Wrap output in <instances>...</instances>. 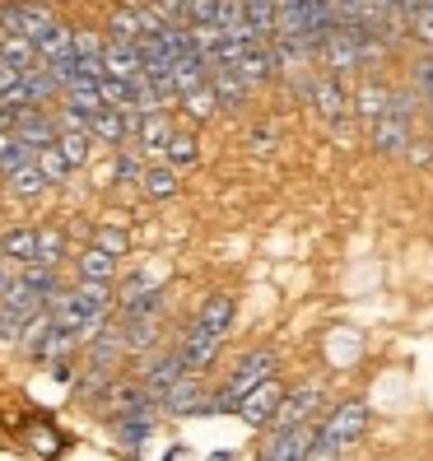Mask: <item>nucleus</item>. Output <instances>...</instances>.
<instances>
[{"instance_id": "obj_1", "label": "nucleus", "mask_w": 433, "mask_h": 461, "mask_svg": "<svg viewBox=\"0 0 433 461\" xmlns=\"http://www.w3.org/2000/svg\"><path fill=\"white\" fill-rule=\"evenodd\" d=\"M266 377H275V349H252V355H242L238 368L224 377V387L205 401V411H238V401L257 392Z\"/></svg>"}, {"instance_id": "obj_2", "label": "nucleus", "mask_w": 433, "mask_h": 461, "mask_svg": "<svg viewBox=\"0 0 433 461\" xmlns=\"http://www.w3.org/2000/svg\"><path fill=\"white\" fill-rule=\"evenodd\" d=\"M308 103L317 107V117L331 126V135H349V117H355V94L345 89V79H340V75L321 70V75L312 79Z\"/></svg>"}, {"instance_id": "obj_3", "label": "nucleus", "mask_w": 433, "mask_h": 461, "mask_svg": "<svg viewBox=\"0 0 433 461\" xmlns=\"http://www.w3.org/2000/svg\"><path fill=\"white\" fill-rule=\"evenodd\" d=\"M364 429H368V405H364V401H340L336 411L317 424V443L345 452L349 443H359Z\"/></svg>"}, {"instance_id": "obj_4", "label": "nucleus", "mask_w": 433, "mask_h": 461, "mask_svg": "<svg viewBox=\"0 0 433 461\" xmlns=\"http://www.w3.org/2000/svg\"><path fill=\"white\" fill-rule=\"evenodd\" d=\"M57 14L51 5H38V0H10V5H0V33H19V38H42Z\"/></svg>"}, {"instance_id": "obj_5", "label": "nucleus", "mask_w": 433, "mask_h": 461, "mask_svg": "<svg viewBox=\"0 0 433 461\" xmlns=\"http://www.w3.org/2000/svg\"><path fill=\"white\" fill-rule=\"evenodd\" d=\"M317 61H321V70H331V75H355V70H364V57H359V38H355V29L349 23H340V29L317 47Z\"/></svg>"}, {"instance_id": "obj_6", "label": "nucleus", "mask_w": 433, "mask_h": 461, "mask_svg": "<svg viewBox=\"0 0 433 461\" xmlns=\"http://www.w3.org/2000/svg\"><path fill=\"white\" fill-rule=\"evenodd\" d=\"M14 135L23 145H29L33 154L47 149V145H57L61 140V122L47 113V107H19V122H14Z\"/></svg>"}, {"instance_id": "obj_7", "label": "nucleus", "mask_w": 433, "mask_h": 461, "mask_svg": "<svg viewBox=\"0 0 433 461\" xmlns=\"http://www.w3.org/2000/svg\"><path fill=\"white\" fill-rule=\"evenodd\" d=\"M317 405H321V387H317V383H308V387H299V392H284V401H280L275 420H270V429H275V433L299 429V424L317 420Z\"/></svg>"}, {"instance_id": "obj_8", "label": "nucleus", "mask_w": 433, "mask_h": 461, "mask_svg": "<svg viewBox=\"0 0 433 461\" xmlns=\"http://www.w3.org/2000/svg\"><path fill=\"white\" fill-rule=\"evenodd\" d=\"M182 364H186V373H205L214 359H220V349H224V336H214V331H205V327H186L182 331Z\"/></svg>"}, {"instance_id": "obj_9", "label": "nucleus", "mask_w": 433, "mask_h": 461, "mask_svg": "<svg viewBox=\"0 0 433 461\" xmlns=\"http://www.w3.org/2000/svg\"><path fill=\"white\" fill-rule=\"evenodd\" d=\"M383 117H392V85H383L377 75H364L355 89V122L377 126Z\"/></svg>"}, {"instance_id": "obj_10", "label": "nucleus", "mask_w": 433, "mask_h": 461, "mask_svg": "<svg viewBox=\"0 0 433 461\" xmlns=\"http://www.w3.org/2000/svg\"><path fill=\"white\" fill-rule=\"evenodd\" d=\"M280 401H284V387L275 383V377H266V383H261L257 392H248V396L238 401V415H242V424H252V429H266L270 420H275Z\"/></svg>"}, {"instance_id": "obj_11", "label": "nucleus", "mask_w": 433, "mask_h": 461, "mask_svg": "<svg viewBox=\"0 0 433 461\" xmlns=\"http://www.w3.org/2000/svg\"><path fill=\"white\" fill-rule=\"evenodd\" d=\"M312 443H317V420H308V424H299V429H284V433H275V438L266 443L261 461H303Z\"/></svg>"}, {"instance_id": "obj_12", "label": "nucleus", "mask_w": 433, "mask_h": 461, "mask_svg": "<svg viewBox=\"0 0 433 461\" xmlns=\"http://www.w3.org/2000/svg\"><path fill=\"white\" fill-rule=\"evenodd\" d=\"M368 145H373V154L396 158V154H405V149L415 145V126L401 122V117H383L377 126H368Z\"/></svg>"}, {"instance_id": "obj_13", "label": "nucleus", "mask_w": 433, "mask_h": 461, "mask_svg": "<svg viewBox=\"0 0 433 461\" xmlns=\"http://www.w3.org/2000/svg\"><path fill=\"white\" fill-rule=\"evenodd\" d=\"M89 135L107 149H126L131 145V122H126V107H98L89 117Z\"/></svg>"}, {"instance_id": "obj_14", "label": "nucleus", "mask_w": 433, "mask_h": 461, "mask_svg": "<svg viewBox=\"0 0 433 461\" xmlns=\"http://www.w3.org/2000/svg\"><path fill=\"white\" fill-rule=\"evenodd\" d=\"M158 401H164V411H168V415H192V411H205V401H210V396L201 392V373H182Z\"/></svg>"}, {"instance_id": "obj_15", "label": "nucleus", "mask_w": 433, "mask_h": 461, "mask_svg": "<svg viewBox=\"0 0 433 461\" xmlns=\"http://www.w3.org/2000/svg\"><path fill=\"white\" fill-rule=\"evenodd\" d=\"M107 75L117 79H140L145 75V51L140 42H122V38H107Z\"/></svg>"}, {"instance_id": "obj_16", "label": "nucleus", "mask_w": 433, "mask_h": 461, "mask_svg": "<svg viewBox=\"0 0 433 461\" xmlns=\"http://www.w3.org/2000/svg\"><path fill=\"white\" fill-rule=\"evenodd\" d=\"M196 327H205V331H214V336H229V327H233V294L229 289H214L205 303L196 308Z\"/></svg>"}, {"instance_id": "obj_17", "label": "nucleus", "mask_w": 433, "mask_h": 461, "mask_svg": "<svg viewBox=\"0 0 433 461\" xmlns=\"http://www.w3.org/2000/svg\"><path fill=\"white\" fill-rule=\"evenodd\" d=\"M117 252H107V248H98V242H89L85 252L75 257V270H79V280H98V285H113L117 280Z\"/></svg>"}, {"instance_id": "obj_18", "label": "nucleus", "mask_w": 433, "mask_h": 461, "mask_svg": "<svg viewBox=\"0 0 433 461\" xmlns=\"http://www.w3.org/2000/svg\"><path fill=\"white\" fill-rule=\"evenodd\" d=\"M5 186H10V196L14 201H38L47 186H51V177L42 173V164H38V154L29 158V164H19L14 173H5Z\"/></svg>"}, {"instance_id": "obj_19", "label": "nucleus", "mask_w": 433, "mask_h": 461, "mask_svg": "<svg viewBox=\"0 0 433 461\" xmlns=\"http://www.w3.org/2000/svg\"><path fill=\"white\" fill-rule=\"evenodd\" d=\"M168 140H173V122H168L164 113H145V117H140V131H135V145H140V154H145V158H164Z\"/></svg>"}, {"instance_id": "obj_20", "label": "nucleus", "mask_w": 433, "mask_h": 461, "mask_svg": "<svg viewBox=\"0 0 433 461\" xmlns=\"http://www.w3.org/2000/svg\"><path fill=\"white\" fill-rule=\"evenodd\" d=\"M75 298V308L85 317H113V285H98V280H79L75 289H66Z\"/></svg>"}, {"instance_id": "obj_21", "label": "nucleus", "mask_w": 433, "mask_h": 461, "mask_svg": "<svg viewBox=\"0 0 433 461\" xmlns=\"http://www.w3.org/2000/svg\"><path fill=\"white\" fill-rule=\"evenodd\" d=\"M51 331H57V312H51V303L47 308H38L29 321H23V331H19V349H23V355H42V345L51 340Z\"/></svg>"}, {"instance_id": "obj_22", "label": "nucleus", "mask_w": 433, "mask_h": 461, "mask_svg": "<svg viewBox=\"0 0 433 461\" xmlns=\"http://www.w3.org/2000/svg\"><path fill=\"white\" fill-rule=\"evenodd\" d=\"M182 373H186V364H182V349H168V355H158V359L145 368V377H140V383H145L154 396H164V392L177 383Z\"/></svg>"}, {"instance_id": "obj_23", "label": "nucleus", "mask_w": 433, "mask_h": 461, "mask_svg": "<svg viewBox=\"0 0 433 461\" xmlns=\"http://www.w3.org/2000/svg\"><path fill=\"white\" fill-rule=\"evenodd\" d=\"M177 168L168 164V158H158V164H145V173H140V192L149 196V201H168V196H177Z\"/></svg>"}, {"instance_id": "obj_24", "label": "nucleus", "mask_w": 433, "mask_h": 461, "mask_svg": "<svg viewBox=\"0 0 433 461\" xmlns=\"http://www.w3.org/2000/svg\"><path fill=\"white\" fill-rule=\"evenodd\" d=\"M75 33H79V29H70V23H61V19L51 23V29L38 38V57H42V66L70 57V51H75Z\"/></svg>"}, {"instance_id": "obj_25", "label": "nucleus", "mask_w": 433, "mask_h": 461, "mask_svg": "<svg viewBox=\"0 0 433 461\" xmlns=\"http://www.w3.org/2000/svg\"><path fill=\"white\" fill-rule=\"evenodd\" d=\"M19 280L29 285L42 303H51V298L61 294V276H57V266H42V261H29V266H19Z\"/></svg>"}, {"instance_id": "obj_26", "label": "nucleus", "mask_w": 433, "mask_h": 461, "mask_svg": "<svg viewBox=\"0 0 433 461\" xmlns=\"http://www.w3.org/2000/svg\"><path fill=\"white\" fill-rule=\"evenodd\" d=\"M0 238H5V257H10L14 266H29V261H38V229H33V224L5 229Z\"/></svg>"}, {"instance_id": "obj_27", "label": "nucleus", "mask_w": 433, "mask_h": 461, "mask_svg": "<svg viewBox=\"0 0 433 461\" xmlns=\"http://www.w3.org/2000/svg\"><path fill=\"white\" fill-rule=\"evenodd\" d=\"M107 38H122V42H145L140 14H135L131 0H126V5H117L113 14H107Z\"/></svg>"}, {"instance_id": "obj_28", "label": "nucleus", "mask_w": 433, "mask_h": 461, "mask_svg": "<svg viewBox=\"0 0 433 461\" xmlns=\"http://www.w3.org/2000/svg\"><path fill=\"white\" fill-rule=\"evenodd\" d=\"M164 158L182 173V168H196V158H201V140H196V131H173V140L164 149Z\"/></svg>"}, {"instance_id": "obj_29", "label": "nucleus", "mask_w": 433, "mask_h": 461, "mask_svg": "<svg viewBox=\"0 0 433 461\" xmlns=\"http://www.w3.org/2000/svg\"><path fill=\"white\" fill-rule=\"evenodd\" d=\"M158 345V317H126V355H145Z\"/></svg>"}, {"instance_id": "obj_30", "label": "nucleus", "mask_w": 433, "mask_h": 461, "mask_svg": "<svg viewBox=\"0 0 433 461\" xmlns=\"http://www.w3.org/2000/svg\"><path fill=\"white\" fill-rule=\"evenodd\" d=\"M0 57H5L10 66H19V70H33L42 57H38V42L33 38H19V33H5L0 38Z\"/></svg>"}, {"instance_id": "obj_31", "label": "nucleus", "mask_w": 433, "mask_h": 461, "mask_svg": "<svg viewBox=\"0 0 433 461\" xmlns=\"http://www.w3.org/2000/svg\"><path fill=\"white\" fill-rule=\"evenodd\" d=\"M57 145H61V154L70 158V168H85L89 158H94V145H98V140H94L89 131L70 126V131H61V140H57Z\"/></svg>"}, {"instance_id": "obj_32", "label": "nucleus", "mask_w": 433, "mask_h": 461, "mask_svg": "<svg viewBox=\"0 0 433 461\" xmlns=\"http://www.w3.org/2000/svg\"><path fill=\"white\" fill-rule=\"evenodd\" d=\"M140 173H145V164H140V154H131V149H113V164H107L103 182H113V186H122V182H140Z\"/></svg>"}, {"instance_id": "obj_33", "label": "nucleus", "mask_w": 433, "mask_h": 461, "mask_svg": "<svg viewBox=\"0 0 433 461\" xmlns=\"http://www.w3.org/2000/svg\"><path fill=\"white\" fill-rule=\"evenodd\" d=\"M182 113L192 117V126H205L214 113H220V98H214V89H210V85H205V89H192V94L182 98Z\"/></svg>"}, {"instance_id": "obj_34", "label": "nucleus", "mask_w": 433, "mask_h": 461, "mask_svg": "<svg viewBox=\"0 0 433 461\" xmlns=\"http://www.w3.org/2000/svg\"><path fill=\"white\" fill-rule=\"evenodd\" d=\"M33 158V149L19 140L14 131H0V173H14L19 164H29Z\"/></svg>"}, {"instance_id": "obj_35", "label": "nucleus", "mask_w": 433, "mask_h": 461, "mask_svg": "<svg viewBox=\"0 0 433 461\" xmlns=\"http://www.w3.org/2000/svg\"><path fill=\"white\" fill-rule=\"evenodd\" d=\"M61 257H66V233L61 229H38V261L61 266Z\"/></svg>"}, {"instance_id": "obj_36", "label": "nucleus", "mask_w": 433, "mask_h": 461, "mask_svg": "<svg viewBox=\"0 0 433 461\" xmlns=\"http://www.w3.org/2000/svg\"><path fill=\"white\" fill-rule=\"evenodd\" d=\"M38 164H42V173L51 177V182H66L75 168H70V158L61 154V145H47V149H38Z\"/></svg>"}, {"instance_id": "obj_37", "label": "nucleus", "mask_w": 433, "mask_h": 461, "mask_svg": "<svg viewBox=\"0 0 433 461\" xmlns=\"http://www.w3.org/2000/svg\"><path fill=\"white\" fill-rule=\"evenodd\" d=\"M410 85L424 94V103H428V113H433V51H424V57L410 66Z\"/></svg>"}, {"instance_id": "obj_38", "label": "nucleus", "mask_w": 433, "mask_h": 461, "mask_svg": "<svg viewBox=\"0 0 433 461\" xmlns=\"http://www.w3.org/2000/svg\"><path fill=\"white\" fill-rule=\"evenodd\" d=\"M410 38H415L424 51H433V0H424V5L415 10V19H410Z\"/></svg>"}, {"instance_id": "obj_39", "label": "nucleus", "mask_w": 433, "mask_h": 461, "mask_svg": "<svg viewBox=\"0 0 433 461\" xmlns=\"http://www.w3.org/2000/svg\"><path fill=\"white\" fill-rule=\"evenodd\" d=\"M220 14H224V0H192V23L220 29Z\"/></svg>"}, {"instance_id": "obj_40", "label": "nucleus", "mask_w": 433, "mask_h": 461, "mask_svg": "<svg viewBox=\"0 0 433 461\" xmlns=\"http://www.w3.org/2000/svg\"><path fill=\"white\" fill-rule=\"evenodd\" d=\"M154 10L168 23H192V0H154Z\"/></svg>"}, {"instance_id": "obj_41", "label": "nucleus", "mask_w": 433, "mask_h": 461, "mask_svg": "<svg viewBox=\"0 0 433 461\" xmlns=\"http://www.w3.org/2000/svg\"><path fill=\"white\" fill-rule=\"evenodd\" d=\"M94 242H98V248H107V252H117V257H126V252H131V238H126L122 229H98V233H94Z\"/></svg>"}, {"instance_id": "obj_42", "label": "nucleus", "mask_w": 433, "mask_h": 461, "mask_svg": "<svg viewBox=\"0 0 433 461\" xmlns=\"http://www.w3.org/2000/svg\"><path fill=\"white\" fill-rule=\"evenodd\" d=\"M19 331H23V317L0 308V345H19Z\"/></svg>"}, {"instance_id": "obj_43", "label": "nucleus", "mask_w": 433, "mask_h": 461, "mask_svg": "<svg viewBox=\"0 0 433 461\" xmlns=\"http://www.w3.org/2000/svg\"><path fill=\"white\" fill-rule=\"evenodd\" d=\"M248 145H252L257 154H270V149H275V131H270V126H257V131L248 135Z\"/></svg>"}, {"instance_id": "obj_44", "label": "nucleus", "mask_w": 433, "mask_h": 461, "mask_svg": "<svg viewBox=\"0 0 433 461\" xmlns=\"http://www.w3.org/2000/svg\"><path fill=\"white\" fill-rule=\"evenodd\" d=\"M19 79H23V70H19V66H10L5 57H0V94H10V89L19 85Z\"/></svg>"}, {"instance_id": "obj_45", "label": "nucleus", "mask_w": 433, "mask_h": 461, "mask_svg": "<svg viewBox=\"0 0 433 461\" xmlns=\"http://www.w3.org/2000/svg\"><path fill=\"white\" fill-rule=\"evenodd\" d=\"M340 456H345V452H336V447H327V443H312L303 461H340Z\"/></svg>"}, {"instance_id": "obj_46", "label": "nucleus", "mask_w": 433, "mask_h": 461, "mask_svg": "<svg viewBox=\"0 0 433 461\" xmlns=\"http://www.w3.org/2000/svg\"><path fill=\"white\" fill-rule=\"evenodd\" d=\"M14 261H0V298L10 294V285H14V270H10Z\"/></svg>"}, {"instance_id": "obj_47", "label": "nucleus", "mask_w": 433, "mask_h": 461, "mask_svg": "<svg viewBox=\"0 0 433 461\" xmlns=\"http://www.w3.org/2000/svg\"><path fill=\"white\" fill-rule=\"evenodd\" d=\"M0 261H10V257H5V238H0Z\"/></svg>"}, {"instance_id": "obj_48", "label": "nucleus", "mask_w": 433, "mask_h": 461, "mask_svg": "<svg viewBox=\"0 0 433 461\" xmlns=\"http://www.w3.org/2000/svg\"><path fill=\"white\" fill-rule=\"evenodd\" d=\"M135 5H154V0H135Z\"/></svg>"}, {"instance_id": "obj_49", "label": "nucleus", "mask_w": 433, "mask_h": 461, "mask_svg": "<svg viewBox=\"0 0 433 461\" xmlns=\"http://www.w3.org/2000/svg\"><path fill=\"white\" fill-rule=\"evenodd\" d=\"M0 38H5V33H0Z\"/></svg>"}, {"instance_id": "obj_50", "label": "nucleus", "mask_w": 433, "mask_h": 461, "mask_svg": "<svg viewBox=\"0 0 433 461\" xmlns=\"http://www.w3.org/2000/svg\"><path fill=\"white\" fill-rule=\"evenodd\" d=\"M340 461H345V456H340Z\"/></svg>"}]
</instances>
